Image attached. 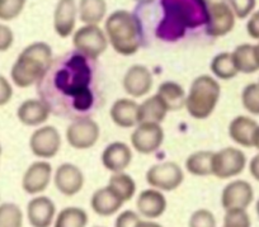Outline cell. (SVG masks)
Segmentation results:
<instances>
[{
    "label": "cell",
    "instance_id": "1",
    "mask_svg": "<svg viewBox=\"0 0 259 227\" xmlns=\"http://www.w3.org/2000/svg\"><path fill=\"white\" fill-rule=\"evenodd\" d=\"M96 61L78 51L52 60L37 83L39 99L51 113L75 119L96 111L101 102Z\"/></svg>",
    "mask_w": 259,
    "mask_h": 227
},
{
    "label": "cell",
    "instance_id": "2",
    "mask_svg": "<svg viewBox=\"0 0 259 227\" xmlns=\"http://www.w3.org/2000/svg\"><path fill=\"white\" fill-rule=\"evenodd\" d=\"M163 17L155 28V37L163 42H177L189 29L206 26L208 7L205 0H160Z\"/></svg>",
    "mask_w": 259,
    "mask_h": 227
},
{
    "label": "cell",
    "instance_id": "3",
    "mask_svg": "<svg viewBox=\"0 0 259 227\" xmlns=\"http://www.w3.org/2000/svg\"><path fill=\"white\" fill-rule=\"evenodd\" d=\"M104 32L112 49L122 56H133L143 46L140 19L124 9L114 11L104 19Z\"/></svg>",
    "mask_w": 259,
    "mask_h": 227
},
{
    "label": "cell",
    "instance_id": "4",
    "mask_svg": "<svg viewBox=\"0 0 259 227\" xmlns=\"http://www.w3.org/2000/svg\"><path fill=\"white\" fill-rule=\"evenodd\" d=\"M52 49L42 41L33 42L22 50L11 70V78L18 88L37 85L51 65Z\"/></svg>",
    "mask_w": 259,
    "mask_h": 227
},
{
    "label": "cell",
    "instance_id": "5",
    "mask_svg": "<svg viewBox=\"0 0 259 227\" xmlns=\"http://www.w3.org/2000/svg\"><path fill=\"white\" fill-rule=\"evenodd\" d=\"M220 97L219 81L210 75H201L192 81L184 107L194 119H206L213 113Z\"/></svg>",
    "mask_w": 259,
    "mask_h": 227
},
{
    "label": "cell",
    "instance_id": "6",
    "mask_svg": "<svg viewBox=\"0 0 259 227\" xmlns=\"http://www.w3.org/2000/svg\"><path fill=\"white\" fill-rule=\"evenodd\" d=\"M73 44L75 51L97 60L107 51L109 43L104 29L96 24H84L73 33Z\"/></svg>",
    "mask_w": 259,
    "mask_h": 227
},
{
    "label": "cell",
    "instance_id": "7",
    "mask_svg": "<svg viewBox=\"0 0 259 227\" xmlns=\"http://www.w3.org/2000/svg\"><path fill=\"white\" fill-rule=\"evenodd\" d=\"M146 181L151 188L161 192H171L178 189L184 180V173L174 161L154 164L146 171Z\"/></svg>",
    "mask_w": 259,
    "mask_h": 227
},
{
    "label": "cell",
    "instance_id": "8",
    "mask_svg": "<svg viewBox=\"0 0 259 227\" xmlns=\"http://www.w3.org/2000/svg\"><path fill=\"white\" fill-rule=\"evenodd\" d=\"M66 141L76 150L92 149L101 137L98 123L91 117H80L71 121L66 128Z\"/></svg>",
    "mask_w": 259,
    "mask_h": 227
},
{
    "label": "cell",
    "instance_id": "9",
    "mask_svg": "<svg viewBox=\"0 0 259 227\" xmlns=\"http://www.w3.org/2000/svg\"><path fill=\"white\" fill-rule=\"evenodd\" d=\"M246 166V156L240 149L225 147L213 153L212 175L219 179H230L240 175Z\"/></svg>",
    "mask_w": 259,
    "mask_h": 227
},
{
    "label": "cell",
    "instance_id": "10",
    "mask_svg": "<svg viewBox=\"0 0 259 227\" xmlns=\"http://www.w3.org/2000/svg\"><path fill=\"white\" fill-rule=\"evenodd\" d=\"M29 149L37 158L52 159L61 149V136L54 126H42L31 134Z\"/></svg>",
    "mask_w": 259,
    "mask_h": 227
},
{
    "label": "cell",
    "instance_id": "11",
    "mask_svg": "<svg viewBox=\"0 0 259 227\" xmlns=\"http://www.w3.org/2000/svg\"><path fill=\"white\" fill-rule=\"evenodd\" d=\"M164 142V129L160 123H139L131 134V145L138 153L150 155Z\"/></svg>",
    "mask_w": 259,
    "mask_h": 227
},
{
    "label": "cell",
    "instance_id": "12",
    "mask_svg": "<svg viewBox=\"0 0 259 227\" xmlns=\"http://www.w3.org/2000/svg\"><path fill=\"white\" fill-rule=\"evenodd\" d=\"M236 17L228 2L208 6V21L206 23V33L211 37H224L233 32Z\"/></svg>",
    "mask_w": 259,
    "mask_h": 227
},
{
    "label": "cell",
    "instance_id": "13",
    "mask_svg": "<svg viewBox=\"0 0 259 227\" xmlns=\"http://www.w3.org/2000/svg\"><path fill=\"white\" fill-rule=\"evenodd\" d=\"M254 201V189L246 180L236 179L224 187L221 192V206L228 209H246Z\"/></svg>",
    "mask_w": 259,
    "mask_h": 227
},
{
    "label": "cell",
    "instance_id": "14",
    "mask_svg": "<svg viewBox=\"0 0 259 227\" xmlns=\"http://www.w3.org/2000/svg\"><path fill=\"white\" fill-rule=\"evenodd\" d=\"M51 179V164L45 160L34 161L24 171L23 178H22V188L27 194L38 196L49 188Z\"/></svg>",
    "mask_w": 259,
    "mask_h": 227
},
{
    "label": "cell",
    "instance_id": "15",
    "mask_svg": "<svg viewBox=\"0 0 259 227\" xmlns=\"http://www.w3.org/2000/svg\"><path fill=\"white\" fill-rule=\"evenodd\" d=\"M84 180L83 171L75 164H61L54 173L55 187L65 197L76 196L83 189Z\"/></svg>",
    "mask_w": 259,
    "mask_h": 227
},
{
    "label": "cell",
    "instance_id": "16",
    "mask_svg": "<svg viewBox=\"0 0 259 227\" xmlns=\"http://www.w3.org/2000/svg\"><path fill=\"white\" fill-rule=\"evenodd\" d=\"M153 74L144 65H134L126 71L122 80L124 92L133 98H141L153 88Z\"/></svg>",
    "mask_w": 259,
    "mask_h": 227
},
{
    "label": "cell",
    "instance_id": "17",
    "mask_svg": "<svg viewBox=\"0 0 259 227\" xmlns=\"http://www.w3.org/2000/svg\"><path fill=\"white\" fill-rule=\"evenodd\" d=\"M79 18L76 0H59L54 11V29L61 38H68L75 32Z\"/></svg>",
    "mask_w": 259,
    "mask_h": 227
},
{
    "label": "cell",
    "instance_id": "18",
    "mask_svg": "<svg viewBox=\"0 0 259 227\" xmlns=\"http://www.w3.org/2000/svg\"><path fill=\"white\" fill-rule=\"evenodd\" d=\"M27 218L32 227H50L56 218V206L46 196H37L27 206Z\"/></svg>",
    "mask_w": 259,
    "mask_h": 227
},
{
    "label": "cell",
    "instance_id": "19",
    "mask_svg": "<svg viewBox=\"0 0 259 227\" xmlns=\"http://www.w3.org/2000/svg\"><path fill=\"white\" fill-rule=\"evenodd\" d=\"M133 161V150L122 141H114L107 145L102 153V164L111 173L124 171Z\"/></svg>",
    "mask_w": 259,
    "mask_h": 227
},
{
    "label": "cell",
    "instance_id": "20",
    "mask_svg": "<svg viewBox=\"0 0 259 227\" xmlns=\"http://www.w3.org/2000/svg\"><path fill=\"white\" fill-rule=\"evenodd\" d=\"M168 207L165 196L161 191L155 188H149L141 192L136 201V208L140 216L148 219L159 218L164 214Z\"/></svg>",
    "mask_w": 259,
    "mask_h": 227
},
{
    "label": "cell",
    "instance_id": "21",
    "mask_svg": "<svg viewBox=\"0 0 259 227\" xmlns=\"http://www.w3.org/2000/svg\"><path fill=\"white\" fill-rule=\"evenodd\" d=\"M51 109L42 99H27L17 109V117L24 126L38 127L46 123Z\"/></svg>",
    "mask_w": 259,
    "mask_h": 227
},
{
    "label": "cell",
    "instance_id": "22",
    "mask_svg": "<svg viewBox=\"0 0 259 227\" xmlns=\"http://www.w3.org/2000/svg\"><path fill=\"white\" fill-rule=\"evenodd\" d=\"M139 104L134 99H117L111 107L109 116L112 122L121 128H131L139 124Z\"/></svg>",
    "mask_w": 259,
    "mask_h": 227
},
{
    "label": "cell",
    "instance_id": "23",
    "mask_svg": "<svg viewBox=\"0 0 259 227\" xmlns=\"http://www.w3.org/2000/svg\"><path fill=\"white\" fill-rule=\"evenodd\" d=\"M259 124L248 116H238L229 124V136L239 146L253 147L254 134Z\"/></svg>",
    "mask_w": 259,
    "mask_h": 227
},
{
    "label": "cell",
    "instance_id": "24",
    "mask_svg": "<svg viewBox=\"0 0 259 227\" xmlns=\"http://www.w3.org/2000/svg\"><path fill=\"white\" fill-rule=\"evenodd\" d=\"M123 204V202L107 186L101 189H97L91 198L92 209L102 217L113 216L122 208Z\"/></svg>",
    "mask_w": 259,
    "mask_h": 227
},
{
    "label": "cell",
    "instance_id": "25",
    "mask_svg": "<svg viewBox=\"0 0 259 227\" xmlns=\"http://www.w3.org/2000/svg\"><path fill=\"white\" fill-rule=\"evenodd\" d=\"M168 108L158 94L139 104V123H161L168 114Z\"/></svg>",
    "mask_w": 259,
    "mask_h": 227
},
{
    "label": "cell",
    "instance_id": "26",
    "mask_svg": "<svg viewBox=\"0 0 259 227\" xmlns=\"http://www.w3.org/2000/svg\"><path fill=\"white\" fill-rule=\"evenodd\" d=\"M161 101L165 103L169 112H176L186 106L187 94L183 86L176 81H164L159 85L156 92Z\"/></svg>",
    "mask_w": 259,
    "mask_h": 227
},
{
    "label": "cell",
    "instance_id": "27",
    "mask_svg": "<svg viewBox=\"0 0 259 227\" xmlns=\"http://www.w3.org/2000/svg\"><path fill=\"white\" fill-rule=\"evenodd\" d=\"M234 64H235L238 72L241 74H254L259 70L258 59L255 54V44L243 43L239 44L233 52Z\"/></svg>",
    "mask_w": 259,
    "mask_h": 227
},
{
    "label": "cell",
    "instance_id": "28",
    "mask_svg": "<svg viewBox=\"0 0 259 227\" xmlns=\"http://www.w3.org/2000/svg\"><path fill=\"white\" fill-rule=\"evenodd\" d=\"M78 14L81 23L98 26L106 19L107 2L106 0H79Z\"/></svg>",
    "mask_w": 259,
    "mask_h": 227
},
{
    "label": "cell",
    "instance_id": "29",
    "mask_svg": "<svg viewBox=\"0 0 259 227\" xmlns=\"http://www.w3.org/2000/svg\"><path fill=\"white\" fill-rule=\"evenodd\" d=\"M107 187L123 203L131 201L136 193V181L134 180L133 176L126 174L124 171H121V173H112V175L109 176Z\"/></svg>",
    "mask_w": 259,
    "mask_h": 227
},
{
    "label": "cell",
    "instance_id": "30",
    "mask_svg": "<svg viewBox=\"0 0 259 227\" xmlns=\"http://www.w3.org/2000/svg\"><path fill=\"white\" fill-rule=\"evenodd\" d=\"M212 151H196L186 160V170L194 176L212 175Z\"/></svg>",
    "mask_w": 259,
    "mask_h": 227
},
{
    "label": "cell",
    "instance_id": "31",
    "mask_svg": "<svg viewBox=\"0 0 259 227\" xmlns=\"http://www.w3.org/2000/svg\"><path fill=\"white\" fill-rule=\"evenodd\" d=\"M88 213L80 207H66L56 214L54 227H87Z\"/></svg>",
    "mask_w": 259,
    "mask_h": 227
},
{
    "label": "cell",
    "instance_id": "32",
    "mask_svg": "<svg viewBox=\"0 0 259 227\" xmlns=\"http://www.w3.org/2000/svg\"><path fill=\"white\" fill-rule=\"evenodd\" d=\"M211 72L220 80H231L239 74L234 64L231 52H221L212 59L210 64Z\"/></svg>",
    "mask_w": 259,
    "mask_h": 227
},
{
    "label": "cell",
    "instance_id": "33",
    "mask_svg": "<svg viewBox=\"0 0 259 227\" xmlns=\"http://www.w3.org/2000/svg\"><path fill=\"white\" fill-rule=\"evenodd\" d=\"M23 212L21 207L12 202L0 204V227H22Z\"/></svg>",
    "mask_w": 259,
    "mask_h": 227
},
{
    "label": "cell",
    "instance_id": "34",
    "mask_svg": "<svg viewBox=\"0 0 259 227\" xmlns=\"http://www.w3.org/2000/svg\"><path fill=\"white\" fill-rule=\"evenodd\" d=\"M241 104L248 113L259 116V84H248L241 93Z\"/></svg>",
    "mask_w": 259,
    "mask_h": 227
},
{
    "label": "cell",
    "instance_id": "35",
    "mask_svg": "<svg viewBox=\"0 0 259 227\" xmlns=\"http://www.w3.org/2000/svg\"><path fill=\"white\" fill-rule=\"evenodd\" d=\"M27 0H0V21L12 22L18 18L26 8Z\"/></svg>",
    "mask_w": 259,
    "mask_h": 227
},
{
    "label": "cell",
    "instance_id": "36",
    "mask_svg": "<svg viewBox=\"0 0 259 227\" xmlns=\"http://www.w3.org/2000/svg\"><path fill=\"white\" fill-rule=\"evenodd\" d=\"M224 216L223 227H251V219L246 209H228Z\"/></svg>",
    "mask_w": 259,
    "mask_h": 227
},
{
    "label": "cell",
    "instance_id": "37",
    "mask_svg": "<svg viewBox=\"0 0 259 227\" xmlns=\"http://www.w3.org/2000/svg\"><path fill=\"white\" fill-rule=\"evenodd\" d=\"M216 217L210 209L200 208L191 214L188 227H216Z\"/></svg>",
    "mask_w": 259,
    "mask_h": 227
},
{
    "label": "cell",
    "instance_id": "38",
    "mask_svg": "<svg viewBox=\"0 0 259 227\" xmlns=\"http://www.w3.org/2000/svg\"><path fill=\"white\" fill-rule=\"evenodd\" d=\"M238 19H246L251 16L256 7V0H228Z\"/></svg>",
    "mask_w": 259,
    "mask_h": 227
},
{
    "label": "cell",
    "instance_id": "39",
    "mask_svg": "<svg viewBox=\"0 0 259 227\" xmlns=\"http://www.w3.org/2000/svg\"><path fill=\"white\" fill-rule=\"evenodd\" d=\"M141 219V216L135 211L126 209L117 216L114 221V227H136L138 222Z\"/></svg>",
    "mask_w": 259,
    "mask_h": 227
},
{
    "label": "cell",
    "instance_id": "40",
    "mask_svg": "<svg viewBox=\"0 0 259 227\" xmlns=\"http://www.w3.org/2000/svg\"><path fill=\"white\" fill-rule=\"evenodd\" d=\"M14 33L11 27L0 23V52H6L13 46Z\"/></svg>",
    "mask_w": 259,
    "mask_h": 227
},
{
    "label": "cell",
    "instance_id": "41",
    "mask_svg": "<svg viewBox=\"0 0 259 227\" xmlns=\"http://www.w3.org/2000/svg\"><path fill=\"white\" fill-rule=\"evenodd\" d=\"M12 98H13V86L6 76L0 75V107L7 106Z\"/></svg>",
    "mask_w": 259,
    "mask_h": 227
},
{
    "label": "cell",
    "instance_id": "42",
    "mask_svg": "<svg viewBox=\"0 0 259 227\" xmlns=\"http://www.w3.org/2000/svg\"><path fill=\"white\" fill-rule=\"evenodd\" d=\"M246 32L249 37L259 41V11H254L246 22Z\"/></svg>",
    "mask_w": 259,
    "mask_h": 227
},
{
    "label": "cell",
    "instance_id": "43",
    "mask_svg": "<svg viewBox=\"0 0 259 227\" xmlns=\"http://www.w3.org/2000/svg\"><path fill=\"white\" fill-rule=\"evenodd\" d=\"M249 171H250V175L256 181H259V153L254 155L250 163H249Z\"/></svg>",
    "mask_w": 259,
    "mask_h": 227
},
{
    "label": "cell",
    "instance_id": "44",
    "mask_svg": "<svg viewBox=\"0 0 259 227\" xmlns=\"http://www.w3.org/2000/svg\"><path fill=\"white\" fill-rule=\"evenodd\" d=\"M136 227H163L160 223H158V222L155 221H151V219H148V221H143V219H140V221L138 222V224H136Z\"/></svg>",
    "mask_w": 259,
    "mask_h": 227
},
{
    "label": "cell",
    "instance_id": "45",
    "mask_svg": "<svg viewBox=\"0 0 259 227\" xmlns=\"http://www.w3.org/2000/svg\"><path fill=\"white\" fill-rule=\"evenodd\" d=\"M253 147H255L256 150L259 151V126L256 128L255 134H254V142H253Z\"/></svg>",
    "mask_w": 259,
    "mask_h": 227
},
{
    "label": "cell",
    "instance_id": "46",
    "mask_svg": "<svg viewBox=\"0 0 259 227\" xmlns=\"http://www.w3.org/2000/svg\"><path fill=\"white\" fill-rule=\"evenodd\" d=\"M206 4L208 6H212V4H218V3H224V2H228V0H205Z\"/></svg>",
    "mask_w": 259,
    "mask_h": 227
},
{
    "label": "cell",
    "instance_id": "47",
    "mask_svg": "<svg viewBox=\"0 0 259 227\" xmlns=\"http://www.w3.org/2000/svg\"><path fill=\"white\" fill-rule=\"evenodd\" d=\"M134 2H136V3L139 4H150L153 3L154 0H134Z\"/></svg>",
    "mask_w": 259,
    "mask_h": 227
},
{
    "label": "cell",
    "instance_id": "48",
    "mask_svg": "<svg viewBox=\"0 0 259 227\" xmlns=\"http://www.w3.org/2000/svg\"><path fill=\"white\" fill-rule=\"evenodd\" d=\"M255 54H256V59H258V64H259V42L255 44Z\"/></svg>",
    "mask_w": 259,
    "mask_h": 227
},
{
    "label": "cell",
    "instance_id": "49",
    "mask_svg": "<svg viewBox=\"0 0 259 227\" xmlns=\"http://www.w3.org/2000/svg\"><path fill=\"white\" fill-rule=\"evenodd\" d=\"M255 212H256V216H258V218H259V198L255 203Z\"/></svg>",
    "mask_w": 259,
    "mask_h": 227
},
{
    "label": "cell",
    "instance_id": "50",
    "mask_svg": "<svg viewBox=\"0 0 259 227\" xmlns=\"http://www.w3.org/2000/svg\"><path fill=\"white\" fill-rule=\"evenodd\" d=\"M2 153H3V149H2V145H0V156H2Z\"/></svg>",
    "mask_w": 259,
    "mask_h": 227
},
{
    "label": "cell",
    "instance_id": "51",
    "mask_svg": "<svg viewBox=\"0 0 259 227\" xmlns=\"http://www.w3.org/2000/svg\"><path fill=\"white\" fill-rule=\"evenodd\" d=\"M94 227H103V226H94Z\"/></svg>",
    "mask_w": 259,
    "mask_h": 227
},
{
    "label": "cell",
    "instance_id": "52",
    "mask_svg": "<svg viewBox=\"0 0 259 227\" xmlns=\"http://www.w3.org/2000/svg\"><path fill=\"white\" fill-rule=\"evenodd\" d=\"M258 84H259V81H258Z\"/></svg>",
    "mask_w": 259,
    "mask_h": 227
}]
</instances>
